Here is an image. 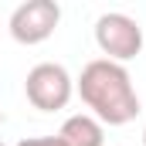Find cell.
<instances>
[{"label": "cell", "mask_w": 146, "mask_h": 146, "mask_svg": "<svg viewBox=\"0 0 146 146\" xmlns=\"http://www.w3.org/2000/svg\"><path fill=\"white\" fill-rule=\"evenodd\" d=\"M75 88L102 126H126L139 115V95L133 88L129 72L109 58L88 61L78 75Z\"/></svg>", "instance_id": "cell-1"}, {"label": "cell", "mask_w": 146, "mask_h": 146, "mask_svg": "<svg viewBox=\"0 0 146 146\" xmlns=\"http://www.w3.org/2000/svg\"><path fill=\"white\" fill-rule=\"evenodd\" d=\"M58 139L65 146H106V133H102V122L88 112H78L68 115L58 129Z\"/></svg>", "instance_id": "cell-5"}, {"label": "cell", "mask_w": 146, "mask_h": 146, "mask_svg": "<svg viewBox=\"0 0 146 146\" xmlns=\"http://www.w3.org/2000/svg\"><path fill=\"white\" fill-rule=\"evenodd\" d=\"M72 92H75V82H72V75H68V68L58 65V61H41L24 78V95L41 112L65 109L72 102Z\"/></svg>", "instance_id": "cell-2"}, {"label": "cell", "mask_w": 146, "mask_h": 146, "mask_svg": "<svg viewBox=\"0 0 146 146\" xmlns=\"http://www.w3.org/2000/svg\"><path fill=\"white\" fill-rule=\"evenodd\" d=\"M17 146H65L58 136H31V139H21Z\"/></svg>", "instance_id": "cell-6"}, {"label": "cell", "mask_w": 146, "mask_h": 146, "mask_svg": "<svg viewBox=\"0 0 146 146\" xmlns=\"http://www.w3.org/2000/svg\"><path fill=\"white\" fill-rule=\"evenodd\" d=\"M143 146H146V129H143Z\"/></svg>", "instance_id": "cell-7"}, {"label": "cell", "mask_w": 146, "mask_h": 146, "mask_svg": "<svg viewBox=\"0 0 146 146\" xmlns=\"http://www.w3.org/2000/svg\"><path fill=\"white\" fill-rule=\"evenodd\" d=\"M0 146H3V143H0Z\"/></svg>", "instance_id": "cell-8"}, {"label": "cell", "mask_w": 146, "mask_h": 146, "mask_svg": "<svg viewBox=\"0 0 146 146\" xmlns=\"http://www.w3.org/2000/svg\"><path fill=\"white\" fill-rule=\"evenodd\" d=\"M95 44L109 61L122 65V61H129L143 51V27L129 14H119V10L102 14L95 21Z\"/></svg>", "instance_id": "cell-3"}, {"label": "cell", "mask_w": 146, "mask_h": 146, "mask_svg": "<svg viewBox=\"0 0 146 146\" xmlns=\"http://www.w3.org/2000/svg\"><path fill=\"white\" fill-rule=\"evenodd\" d=\"M61 21V7L54 0H27L10 14V37L17 44H41L54 34Z\"/></svg>", "instance_id": "cell-4"}]
</instances>
